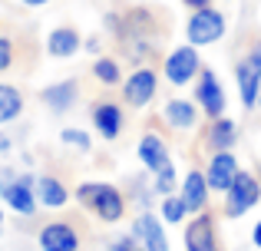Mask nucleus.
Here are the masks:
<instances>
[{
	"mask_svg": "<svg viewBox=\"0 0 261 251\" xmlns=\"http://www.w3.org/2000/svg\"><path fill=\"white\" fill-rule=\"evenodd\" d=\"M76 202L106 225H116V221L126 218V195L109 182H80Z\"/></svg>",
	"mask_w": 261,
	"mask_h": 251,
	"instance_id": "obj_1",
	"label": "nucleus"
},
{
	"mask_svg": "<svg viewBox=\"0 0 261 251\" xmlns=\"http://www.w3.org/2000/svg\"><path fill=\"white\" fill-rule=\"evenodd\" d=\"M0 199L7 202V208H13V212L23 215V218L37 215V208H40L37 179L27 175V172H10V169H4V172H0Z\"/></svg>",
	"mask_w": 261,
	"mask_h": 251,
	"instance_id": "obj_2",
	"label": "nucleus"
},
{
	"mask_svg": "<svg viewBox=\"0 0 261 251\" xmlns=\"http://www.w3.org/2000/svg\"><path fill=\"white\" fill-rule=\"evenodd\" d=\"M225 30H228V23H225V13L215 10L212 4L192 10L189 23H185V37H189L192 46H212V43H218V40L225 37Z\"/></svg>",
	"mask_w": 261,
	"mask_h": 251,
	"instance_id": "obj_3",
	"label": "nucleus"
},
{
	"mask_svg": "<svg viewBox=\"0 0 261 251\" xmlns=\"http://www.w3.org/2000/svg\"><path fill=\"white\" fill-rule=\"evenodd\" d=\"M258 202H261V179L242 169V172L235 175V182H231V188L225 192V215H228V218H242Z\"/></svg>",
	"mask_w": 261,
	"mask_h": 251,
	"instance_id": "obj_4",
	"label": "nucleus"
},
{
	"mask_svg": "<svg viewBox=\"0 0 261 251\" xmlns=\"http://www.w3.org/2000/svg\"><path fill=\"white\" fill-rule=\"evenodd\" d=\"M166 79L172 86H185V83H195L198 73H202V57H198L195 46H175L172 53L166 57V66H162Z\"/></svg>",
	"mask_w": 261,
	"mask_h": 251,
	"instance_id": "obj_5",
	"label": "nucleus"
},
{
	"mask_svg": "<svg viewBox=\"0 0 261 251\" xmlns=\"http://www.w3.org/2000/svg\"><path fill=\"white\" fill-rule=\"evenodd\" d=\"M155 93H159V76L142 66V70H133V76L122 83V103L133 109H146L155 99Z\"/></svg>",
	"mask_w": 261,
	"mask_h": 251,
	"instance_id": "obj_6",
	"label": "nucleus"
},
{
	"mask_svg": "<svg viewBox=\"0 0 261 251\" xmlns=\"http://www.w3.org/2000/svg\"><path fill=\"white\" fill-rule=\"evenodd\" d=\"M195 103L208 119H218L225 113V90H222V83H218L215 70H205L202 66V73H198V79H195Z\"/></svg>",
	"mask_w": 261,
	"mask_h": 251,
	"instance_id": "obj_7",
	"label": "nucleus"
},
{
	"mask_svg": "<svg viewBox=\"0 0 261 251\" xmlns=\"http://www.w3.org/2000/svg\"><path fill=\"white\" fill-rule=\"evenodd\" d=\"M238 172H242V169H238V159H235V152H231V149L212 152L208 165H205V179H208L212 192H222V195L231 188V182H235Z\"/></svg>",
	"mask_w": 261,
	"mask_h": 251,
	"instance_id": "obj_8",
	"label": "nucleus"
},
{
	"mask_svg": "<svg viewBox=\"0 0 261 251\" xmlns=\"http://www.w3.org/2000/svg\"><path fill=\"white\" fill-rule=\"evenodd\" d=\"M40 251H80V232L70 225V221H46L37 235Z\"/></svg>",
	"mask_w": 261,
	"mask_h": 251,
	"instance_id": "obj_9",
	"label": "nucleus"
},
{
	"mask_svg": "<svg viewBox=\"0 0 261 251\" xmlns=\"http://www.w3.org/2000/svg\"><path fill=\"white\" fill-rule=\"evenodd\" d=\"M185 251H222L218 248V228L208 212H198L185 225Z\"/></svg>",
	"mask_w": 261,
	"mask_h": 251,
	"instance_id": "obj_10",
	"label": "nucleus"
},
{
	"mask_svg": "<svg viewBox=\"0 0 261 251\" xmlns=\"http://www.w3.org/2000/svg\"><path fill=\"white\" fill-rule=\"evenodd\" d=\"M133 235L142 241V248H146V251H169L166 228H162L159 215H152V212L136 215V221H133Z\"/></svg>",
	"mask_w": 261,
	"mask_h": 251,
	"instance_id": "obj_11",
	"label": "nucleus"
},
{
	"mask_svg": "<svg viewBox=\"0 0 261 251\" xmlns=\"http://www.w3.org/2000/svg\"><path fill=\"white\" fill-rule=\"evenodd\" d=\"M235 79H238V96H242L245 109H258V93H261V76L255 60L245 53L242 63H235Z\"/></svg>",
	"mask_w": 261,
	"mask_h": 251,
	"instance_id": "obj_12",
	"label": "nucleus"
},
{
	"mask_svg": "<svg viewBox=\"0 0 261 251\" xmlns=\"http://www.w3.org/2000/svg\"><path fill=\"white\" fill-rule=\"evenodd\" d=\"M89 123H93L96 135H102V139H119V132H122V109L116 103H109V99L93 103Z\"/></svg>",
	"mask_w": 261,
	"mask_h": 251,
	"instance_id": "obj_13",
	"label": "nucleus"
},
{
	"mask_svg": "<svg viewBox=\"0 0 261 251\" xmlns=\"http://www.w3.org/2000/svg\"><path fill=\"white\" fill-rule=\"evenodd\" d=\"M208 179H205V172H198V169H192L189 175H185V182L178 185V195H182L185 208H189V215H198L205 212V205H208Z\"/></svg>",
	"mask_w": 261,
	"mask_h": 251,
	"instance_id": "obj_14",
	"label": "nucleus"
},
{
	"mask_svg": "<svg viewBox=\"0 0 261 251\" xmlns=\"http://www.w3.org/2000/svg\"><path fill=\"white\" fill-rule=\"evenodd\" d=\"M136 155H139L142 169H146L149 175H155L159 169H166L169 162H172V155H169V146L159 139L155 132H146L139 139V146H136Z\"/></svg>",
	"mask_w": 261,
	"mask_h": 251,
	"instance_id": "obj_15",
	"label": "nucleus"
},
{
	"mask_svg": "<svg viewBox=\"0 0 261 251\" xmlns=\"http://www.w3.org/2000/svg\"><path fill=\"white\" fill-rule=\"evenodd\" d=\"M40 99L46 103V109L63 116V113H70L73 106H76L80 86H76V79H63V83H53V86H46V90H40Z\"/></svg>",
	"mask_w": 261,
	"mask_h": 251,
	"instance_id": "obj_16",
	"label": "nucleus"
},
{
	"mask_svg": "<svg viewBox=\"0 0 261 251\" xmlns=\"http://www.w3.org/2000/svg\"><path fill=\"white\" fill-rule=\"evenodd\" d=\"M80 46H83V37H80L73 26H57V30H50V37H46V53L57 57V60L76 57Z\"/></svg>",
	"mask_w": 261,
	"mask_h": 251,
	"instance_id": "obj_17",
	"label": "nucleus"
},
{
	"mask_svg": "<svg viewBox=\"0 0 261 251\" xmlns=\"http://www.w3.org/2000/svg\"><path fill=\"white\" fill-rule=\"evenodd\" d=\"M37 199L43 208H63L70 202V192H66V185L57 175H40L37 179Z\"/></svg>",
	"mask_w": 261,
	"mask_h": 251,
	"instance_id": "obj_18",
	"label": "nucleus"
},
{
	"mask_svg": "<svg viewBox=\"0 0 261 251\" xmlns=\"http://www.w3.org/2000/svg\"><path fill=\"white\" fill-rule=\"evenodd\" d=\"M162 116H166V123L172 126V129H192V126L198 123V103H189V99H172V103H166Z\"/></svg>",
	"mask_w": 261,
	"mask_h": 251,
	"instance_id": "obj_19",
	"label": "nucleus"
},
{
	"mask_svg": "<svg viewBox=\"0 0 261 251\" xmlns=\"http://www.w3.org/2000/svg\"><path fill=\"white\" fill-rule=\"evenodd\" d=\"M235 142H238V126L231 123V119H225V116L212 119V126H208V146H212V152L235 149Z\"/></svg>",
	"mask_w": 261,
	"mask_h": 251,
	"instance_id": "obj_20",
	"label": "nucleus"
},
{
	"mask_svg": "<svg viewBox=\"0 0 261 251\" xmlns=\"http://www.w3.org/2000/svg\"><path fill=\"white\" fill-rule=\"evenodd\" d=\"M20 113H23V93L10 83H0V126L20 119Z\"/></svg>",
	"mask_w": 261,
	"mask_h": 251,
	"instance_id": "obj_21",
	"label": "nucleus"
},
{
	"mask_svg": "<svg viewBox=\"0 0 261 251\" xmlns=\"http://www.w3.org/2000/svg\"><path fill=\"white\" fill-rule=\"evenodd\" d=\"M93 76L102 86H122V70L113 57H96L93 60Z\"/></svg>",
	"mask_w": 261,
	"mask_h": 251,
	"instance_id": "obj_22",
	"label": "nucleus"
},
{
	"mask_svg": "<svg viewBox=\"0 0 261 251\" xmlns=\"http://www.w3.org/2000/svg\"><path fill=\"white\" fill-rule=\"evenodd\" d=\"M159 215H162V221H169V225H178V221L189 215V208H185V202H182V195H162V208H159Z\"/></svg>",
	"mask_w": 261,
	"mask_h": 251,
	"instance_id": "obj_23",
	"label": "nucleus"
},
{
	"mask_svg": "<svg viewBox=\"0 0 261 251\" xmlns=\"http://www.w3.org/2000/svg\"><path fill=\"white\" fill-rule=\"evenodd\" d=\"M175 188H178V172H175L172 162H169L166 169H159L152 175V195H172Z\"/></svg>",
	"mask_w": 261,
	"mask_h": 251,
	"instance_id": "obj_24",
	"label": "nucleus"
},
{
	"mask_svg": "<svg viewBox=\"0 0 261 251\" xmlns=\"http://www.w3.org/2000/svg\"><path fill=\"white\" fill-rule=\"evenodd\" d=\"M60 139H63V146H73V149H80V152H89L93 149V139L86 135V129H63L60 132Z\"/></svg>",
	"mask_w": 261,
	"mask_h": 251,
	"instance_id": "obj_25",
	"label": "nucleus"
},
{
	"mask_svg": "<svg viewBox=\"0 0 261 251\" xmlns=\"http://www.w3.org/2000/svg\"><path fill=\"white\" fill-rule=\"evenodd\" d=\"M109 251H146V248H142V241L129 232V235H122V238H116L113 245H109Z\"/></svg>",
	"mask_w": 261,
	"mask_h": 251,
	"instance_id": "obj_26",
	"label": "nucleus"
},
{
	"mask_svg": "<svg viewBox=\"0 0 261 251\" xmlns=\"http://www.w3.org/2000/svg\"><path fill=\"white\" fill-rule=\"evenodd\" d=\"M13 66V40L0 37V73H7Z\"/></svg>",
	"mask_w": 261,
	"mask_h": 251,
	"instance_id": "obj_27",
	"label": "nucleus"
},
{
	"mask_svg": "<svg viewBox=\"0 0 261 251\" xmlns=\"http://www.w3.org/2000/svg\"><path fill=\"white\" fill-rule=\"evenodd\" d=\"M248 57L255 60V66H258V76H261V40H258V43L248 50ZM258 106H261V93H258Z\"/></svg>",
	"mask_w": 261,
	"mask_h": 251,
	"instance_id": "obj_28",
	"label": "nucleus"
},
{
	"mask_svg": "<svg viewBox=\"0 0 261 251\" xmlns=\"http://www.w3.org/2000/svg\"><path fill=\"white\" fill-rule=\"evenodd\" d=\"M182 4H185V7H189V10H198V7H208V4H212V0H182Z\"/></svg>",
	"mask_w": 261,
	"mask_h": 251,
	"instance_id": "obj_29",
	"label": "nucleus"
},
{
	"mask_svg": "<svg viewBox=\"0 0 261 251\" xmlns=\"http://www.w3.org/2000/svg\"><path fill=\"white\" fill-rule=\"evenodd\" d=\"M251 241H255V248H261V221H255V228H251Z\"/></svg>",
	"mask_w": 261,
	"mask_h": 251,
	"instance_id": "obj_30",
	"label": "nucleus"
},
{
	"mask_svg": "<svg viewBox=\"0 0 261 251\" xmlns=\"http://www.w3.org/2000/svg\"><path fill=\"white\" fill-rule=\"evenodd\" d=\"M7 149H10V139H7V135H4V132H0V155H4V152H7Z\"/></svg>",
	"mask_w": 261,
	"mask_h": 251,
	"instance_id": "obj_31",
	"label": "nucleus"
},
{
	"mask_svg": "<svg viewBox=\"0 0 261 251\" xmlns=\"http://www.w3.org/2000/svg\"><path fill=\"white\" fill-rule=\"evenodd\" d=\"M27 7H43V4H50V0H23Z\"/></svg>",
	"mask_w": 261,
	"mask_h": 251,
	"instance_id": "obj_32",
	"label": "nucleus"
},
{
	"mask_svg": "<svg viewBox=\"0 0 261 251\" xmlns=\"http://www.w3.org/2000/svg\"><path fill=\"white\" fill-rule=\"evenodd\" d=\"M0 235H4V212H0Z\"/></svg>",
	"mask_w": 261,
	"mask_h": 251,
	"instance_id": "obj_33",
	"label": "nucleus"
},
{
	"mask_svg": "<svg viewBox=\"0 0 261 251\" xmlns=\"http://www.w3.org/2000/svg\"><path fill=\"white\" fill-rule=\"evenodd\" d=\"M258 179H261V162H258Z\"/></svg>",
	"mask_w": 261,
	"mask_h": 251,
	"instance_id": "obj_34",
	"label": "nucleus"
}]
</instances>
